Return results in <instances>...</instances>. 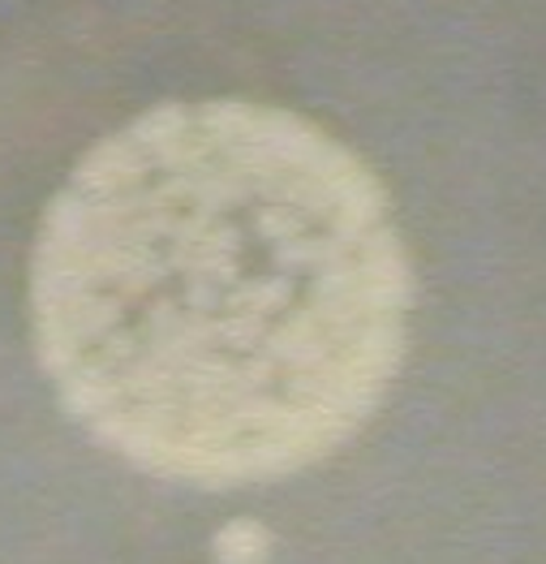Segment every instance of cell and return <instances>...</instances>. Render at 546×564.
<instances>
[{
  "mask_svg": "<svg viewBox=\"0 0 546 564\" xmlns=\"http://www.w3.org/2000/svg\"><path fill=\"white\" fill-rule=\"evenodd\" d=\"M413 263L353 147L259 99H177L91 147L31 254L35 354L125 466L250 487L340 453L410 349Z\"/></svg>",
  "mask_w": 546,
  "mask_h": 564,
  "instance_id": "obj_1",
  "label": "cell"
},
{
  "mask_svg": "<svg viewBox=\"0 0 546 564\" xmlns=\"http://www.w3.org/2000/svg\"><path fill=\"white\" fill-rule=\"evenodd\" d=\"M272 534L259 521H232L216 534V561L220 564H267Z\"/></svg>",
  "mask_w": 546,
  "mask_h": 564,
  "instance_id": "obj_2",
  "label": "cell"
}]
</instances>
